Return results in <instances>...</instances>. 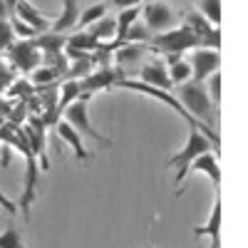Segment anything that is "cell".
Wrapping results in <instances>:
<instances>
[{
  "label": "cell",
  "mask_w": 248,
  "mask_h": 248,
  "mask_svg": "<svg viewBox=\"0 0 248 248\" xmlns=\"http://www.w3.org/2000/svg\"><path fill=\"white\" fill-rule=\"evenodd\" d=\"M176 99L181 102V107L189 112L199 124H203V127H209V129L216 127V107H214L209 92H206L203 82H199V79L181 82V85L176 87Z\"/></svg>",
  "instance_id": "6da1fadb"
},
{
  "label": "cell",
  "mask_w": 248,
  "mask_h": 248,
  "mask_svg": "<svg viewBox=\"0 0 248 248\" xmlns=\"http://www.w3.org/2000/svg\"><path fill=\"white\" fill-rule=\"evenodd\" d=\"M13 149H17L20 154L25 156V184H23V196H20V203L17 209L23 211L25 216H30V206L35 201V191H37V174H40V164H37V156L28 141V132L25 127H17L15 129V139L10 144Z\"/></svg>",
  "instance_id": "7a4b0ae2"
},
{
  "label": "cell",
  "mask_w": 248,
  "mask_h": 248,
  "mask_svg": "<svg viewBox=\"0 0 248 248\" xmlns=\"http://www.w3.org/2000/svg\"><path fill=\"white\" fill-rule=\"evenodd\" d=\"M149 47L156 55H164V52H179V55H184L189 50L201 47V40L186 25H176V28H169L164 32H154L149 37Z\"/></svg>",
  "instance_id": "3957f363"
},
{
  "label": "cell",
  "mask_w": 248,
  "mask_h": 248,
  "mask_svg": "<svg viewBox=\"0 0 248 248\" xmlns=\"http://www.w3.org/2000/svg\"><path fill=\"white\" fill-rule=\"evenodd\" d=\"M211 147H214L211 139L206 137L201 129L189 127V139H186V147H184L179 154H174V156H169V159H167V167L179 169V171H176V179H174V186H176V189L181 186V181L186 179V174H189V164H191L199 154L209 152Z\"/></svg>",
  "instance_id": "277c9868"
},
{
  "label": "cell",
  "mask_w": 248,
  "mask_h": 248,
  "mask_svg": "<svg viewBox=\"0 0 248 248\" xmlns=\"http://www.w3.org/2000/svg\"><path fill=\"white\" fill-rule=\"evenodd\" d=\"M90 97H92V94L82 92L75 102H70V105L62 109V114H65V122L70 124V127H72L82 139L90 137V139L99 141L102 147H112V139L105 137V134H99V132L92 127V124H90V117H87V102H90Z\"/></svg>",
  "instance_id": "5b68a950"
},
{
  "label": "cell",
  "mask_w": 248,
  "mask_h": 248,
  "mask_svg": "<svg viewBox=\"0 0 248 248\" xmlns=\"http://www.w3.org/2000/svg\"><path fill=\"white\" fill-rule=\"evenodd\" d=\"M144 17V25L149 28V32H164V30H169V28H176L179 25V15L174 13V8L169 3H161V0H149L147 5L141 8L139 13Z\"/></svg>",
  "instance_id": "8992f818"
},
{
  "label": "cell",
  "mask_w": 248,
  "mask_h": 248,
  "mask_svg": "<svg viewBox=\"0 0 248 248\" xmlns=\"http://www.w3.org/2000/svg\"><path fill=\"white\" fill-rule=\"evenodd\" d=\"M5 52H8V62L17 72H30L37 65H43V52L32 45V40H20V43L13 40L5 47Z\"/></svg>",
  "instance_id": "52a82bcc"
},
{
  "label": "cell",
  "mask_w": 248,
  "mask_h": 248,
  "mask_svg": "<svg viewBox=\"0 0 248 248\" xmlns=\"http://www.w3.org/2000/svg\"><path fill=\"white\" fill-rule=\"evenodd\" d=\"M119 79H122V72H119V70H114V67H109V65H99V67H94L90 75H85V77L79 79V90L87 92V94H94V92H99V90H112V87H117Z\"/></svg>",
  "instance_id": "ba28073f"
},
{
  "label": "cell",
  "mask_w": 248,
  "mask_h": 248,
  "mask_svg": "<svg viewBox=\"0 0 248 248\" xmlns=\"http://www.w3.org/2000/svg\"><path fill=\"white\" fill-rule=\"evenodd\" d=\"M189 65H191V79L203 82L211 72L218 70V65H221V52H218V50H211V47H196V50L191 52Z\"/></svg>",
  "instance_id": "9c48e42d"
},
{
  "label": "cell",
  "mask_w": 248,
  "mask_h": 248,
  "mask_svg": "<svg viewBox=\"0 0 248 248\" xmlns=\"http://www.w3.org/2000/svg\"><path fill=\"white\" fill-rule=\"evenodd\" d=\"M139 82H144V85H152V87H159V90H167L171 92V79H169V70L167 65H164L161 60H149L144 62L141 70H139Z\"/></svg>",
  "instance_id": "30bf717a"
},
{
  "label": "cell",
  "mask_w": 248,
  "mask_h": 248,
  "mask_svg": "<svg viewBox=\"0 0 248 248\" xmlns=\"http://www.w3.org/2000/svg\"><path fill=\"white\" fill-rule=\"evenodd\" d=\"M13 15L15 17H20L23 23H28L32 30H37V32H45V30H50V20L40 13L30 0H15V5H13Z\"/></svg>",
  "instance_id": "8fae6325"
},
{
  "label": "cell",
  "mask_w": 248,
  "mask_h": 248,
  "mask_svg": "<svg viewBox=\"0 0 248 248\" xmlns=\"http://www.w3.org/2000/svg\"><path fill=\"white\" fill-rule=\"evenodd\" d=\"M189 171H199V174H206L211 179L214 189H221V169H218V154L216 152H203L199 154L191 164H189Z\"/></svg>",
  "instance_id": "7c38bea8"
},
{
  "label": "cell",
  "mask_w": 248,
  "mask_h": 248,
  "mask_svg": "<svg viewBox=\"0 0 248 248\" xmlns=\"http://www.w3.org/2000/svg\"><path fill=\"white\" fill-rule=\"evenodd\" d=\"M144 52H147V43H122L112 55H114V62H117V67L124 77V67H129V65H137V62L144 57Z\"/></svg>",
  "instance_id": "4fadbf2b"
},
{
  "label": "cell",
  "mask_w": 248,
  "mask_h": 248,
  "mask_svg": "<svg viewBox=\"0 0 248 248\" xmlns=\"http://www.w3.org/2000/svg\"><path fill=\"white\" fill-rule=\"evenodd\" d=\"M79 17V0H62V13L57 15V20L50 23L52 32H70L77 25Z\"/></svg>",
  "instance_id": "5bb4252c"
},
{
  "label": "cell",
  "mask_w": 248,
  "mask_h": 248,
  "mask_svg": "<svg viewBox=\"0 0 248 248\" xmlns=\"http://www.w3.org/2000/svg\"><path fill=\"white\" fill-rule=\"evenodd\" d=\"M55 129H57V134H60V139H62V141L70 144L72 154H75L79 161H87V159H90V154H87V149H85V141H82V137H79V134L70 127V124H67L65 119H57Z\"/></svg>",
  "instance_id": "9a60e30c"
},
{
  "label": "cell",
  "mask_w": 248,
  "mask_h": 248,
  "mask_svg": "<svg viewBox=\"0 0 248 248\" xmlns=\"http://www.w3.org/2000/svg\"><path fill=\"white\" fill-rule=\"evenodd\" d=\"M221 218H223V211H221V189H216V199H214V209H211V216L203 226H196L194 233L196 236H209L211 241L214 238H221Z\"/></svg>",
  "instance_id": "2e32d148"
},
{
  "label": "cell",
  "mask_w": 248,
  "mask_h": 248,
  "mask_svg": "<svg viewBox=\"0 0 248 248\" xmlns=\"http://www.w3.org/2000/svg\"><path fill=\"white\" fill-rule=\"evenodd\" d=\"M65 43H67V32L45 30V32H37L32 37V45L40 52H62V50H65Z\"/></svg>",
  "instance_id": "e0dca14e"
},
{
  "label": "cell",
  "mask_w": 248,
  "mask_h": 248,
  "mask_svg": "<svg viewBox=\"0 0 248 248\" xmlns=\"http://www.w3.org/2000/svg\"><path fill=\"white\" fill-rule=\"evenodd\" d=\"M99 43L94 40V35L90 30H75V32H67V43H65V50H82V52H92Z\"/></svg>",
  "instance_id": "ac0fdd59"
},
{
  "label": "cell",
  "mask_w": 248,
  "mask_h": 248,
  "mask_svg": "<svg viewBox=\"0 0 248 248\" xmlns=\"http://www.w3.org/2000/svg\"><path fill=\"white\" fill-rule=\"evenodd\" d=\"M184 25L189 28V30H191V32H194V35L201 40V43H203V40L211 35V30H214V28H218V25H211L209 20H206L199 10H196V13H189V15H184Z\"/></svg>",
  "instance_id": "d6986e66"
},
{
  "label": "cell",
  "mask_w": 248,
  "mask_h": 248,
  "mask_svg": "<svg viewBox=\"0 0 248 248\" xmlns=\"http://www.w3.org/2000/svg\"><path fill=\"white\" fill-rule=\"evenodd\" d=\"M82 94V90H79V79H70V77H65V82L57 87V109H60V114H62V109H65L70 102H75L77 97Z\"/></svg>",
  "instance_id": "ffe728a7"
},
{
  "label": "cell",
  "mask_w": 248,
  "mask_h": 248,
  "mask_svg": "<svg viewBox=\"0 0 248 248\" xmlns=\"http://www.w3.org/2000/svg\"><path fill=\"white\" fill-rule=\"evenodd\" d=\"M107 8H109L107 3H94V5H90V8H85V10H79V17H77L75 30H85V28L94 25L99 17L107 15Z\"/></svg>",
  "instance_id": "44dd1931"
},
{
  "label": "cell",
  "mask_w": 248,
  "mask_h": 248,
  "mask_svg": "<svg viewBox=\"0 0 248 248\" xmlns=\"http://www.w3.org/2000/svg\"><path fill=\"white\" fill-rule=\"evenodd\" d=\"M60 79V72L50 65H37L35 70H30V85L32 87H45V85H55Z\"/></svg>",
  "instance_id": "7402d4cb"
},
{
  "label": "cell",
  "mask_w": 248,
  "mask_h": 248,
  "mask_svg": "<svg viewBox=\"0 0 248 248\" xmlns=\"http://www.w3.org/2000/svg\"><path fill=\"white\" fill-rule=\"evenodd\" d=\"M92 35L97 43H109V40H114V17L112 15H105V17H99L94 25H90Z\"/></svg>",
  "instance_id": "603a6c76"
},
{
  "label": "cell",
  "mask_w": 248,
  "mask_h": 248,
  "mask_svg": "<svg viewBox=\"0 0 248 248\" xmlns=\"http://www.w3.org/2000/svg\"><path fill=\"white\" fill-rule=\"evenodd\" d=\"M167 70H169L171 85H181V82L191 79V65H189V60H184V57H179L171 65H167Z\"/></svg>",
  "instance_id": "cb8c5ba5"
},
{
  "label": "cell",
  "mask_w": 248,
  "mask_h": 248,
  "mask_svg": "<svg viewBox=\"0 0 248 248\" xmlns=\"http://www.w3.org/2000/svg\"><path fill=\"white\" fill-rule=\"evenodd\" d=\"M199 13L211 25H221V0H199Z\"/></svg>",
  "instance_id": "d4e9b609"
},
{
  "label": "cell",
  "mask_w": 248,
  "mask_h": 248,
  "mask_svg": "<svg viewBox=\"0 0 248 248\" xmlns=\"http://www.w3.org/2000/svg\"><path fill=\"white\" fill-rule=\"evenodd\" d=\"M149 37H152L149 28H147V25H139L137 20H134V23L127 28V32H124L122 43H147V45H149Z\"/></svg>",
  "instance_id": "484cf974"
},
{
  "label": "cell",
  "mask_w": 248,
  "mask_h": 248,
  "mask_svg": "<svg viewBox=\"0 0 248 248\" xmlns=\"http://www.w3.org/2000/svg\"><path fill=\"white\" fill-rule=\"evenodd\" d=\"M203 85H206V92H209V97L214 102V107L218 109V105H221V72L218 70L211 72L209 77L203 79Z\"/></svg>",
  "instance_id": "4316f807"
},
{
  "label": "cell",
  "mask_w": 248,
  "mask_h": 248,
  "mask_svg": "<svg viewBox=\"0 0 248 248\" xmlns=\"http://www.w3.org/2000/svg\"><path fill=\"white\" fill-rule=\"evenodd\" d=\"M8 20H10V28H13V35H15V37H20V40H32V37L37 35V30H32V28H30L28 23H23L20 17L10 15Z\"/></svg>",
  "instance_id": "83f0119b"
},
{
  "label": "cell",
  "mask_w": 248,
  "mask_h": 248,
  "mask_svg": "<svg viewBox=\"0 0 248 248\" xmlns=\"http://www.w3.org/2000/svg\"><path fill=\"white\" fill-rule=\"evenodd\" d=\"M0 248H28V246L23 243V238H20L15 229H5L0 233Z\"/></svg>",
  "instance_id": "f1b7e54d"
},
{
  "label": "cell",
  "mask_w": 248,
  "mask_h": 248,
  "mask_svg": "<svg viewBox=\"0 0 248 248\" xmlns=\"http://www.w3.org/2000/svg\"><path fill=\"white\" fill-rule=\"evenodd\" d=\"M35 92V87L30 85L28 79H20V82H10V90H8V97H30Z\"/></svg>",
  "instance_id": "f546056e"
},
{
  "label": "cell",
  "mask_w": 248,
  "mask_h": 248,
  "mask_svg": "<svg viewBox=\"0 0 248 248\" xmlns=\"http://www.w3.org/2000/svg\"><path fill=\"white\" fill-rule=\"evenodd\" d=\"M15 75H17V70L10 65L8 60H0V87H8L10 82L15 79Z\"/></svg>",
  "instance_id": "4dcf8cb0"
},
{
  "label": "cell",
  "mask_w": 248,
  "mask_h": 248,
  "mask_svg": "<svg viewBox=\"0 0 248 248\" xmlns=\"http://www.w3.org/2000/svg\"><path fill=\"white\" fill-rule=\"evenodd\" d=\"M13 40H15V35H13V28H10V20H0V52H3Z\"/></svg>",
  "instance_id": "1f68e13d"
},
{
  "label": "cell",
  "mask_w": 248,
  "mask_h": 248,
  "mask_svg": "<svg viewBox=\"0 0 248 248\" xmlns=\"http://www.w3.org/2000/svg\"><path fill=\"white\" fill-rule=\"evenodd\" d=\"M0 209H5V211H10V214H15V209H17V206L3 194V191H0Z\"/></svg>",
  "instance_id": "d6a6232c"
},
{
  "label": "cell",
  "mask_w": 248,
  "mask_h": 248,
  "mask_svg": "<svg viewBox=\"0 0 248 248\" xmlns=\"http://www.w3.org/2000/svg\"><path fill=\"white\" fill-rule=\"evenodd\" d=\"M112 5L114 8H132V5H141V0H112Z\"/></svg>",
  "instance_id": "836d02e7"
},
{
  "label": "cell",
  "mask_w": 248,
  "mask_h": 248,
  "mask_svg": "<svg viewBox=\"0 0 248 248\" xmlns=\"http://www.w3.org/2000/svg\"><path fill=\"white\" fill-rule=\"evenodd\" d=\"M13 13H10V8H8V3L5 0H0V20H8Z\"/></svg>",
  "instance_id": "e575fe53"
},
{
  "label": "cell",
  "mask_w": 248,
  "mask_h": 248,
  "mask_svg": "<svg viewBox=\"0 0 248 248\" xmlns=\"http://www.w3.org/2000/svg\"><path fill=\"white\" fill-rule=\"evenodd\" d=\"M209 248H221V238H214V241H211V246H209Z\"/></svg>",
  "instance_id": "d590c367"
},
{
  "label": "cell",
  "mask_w": 248,
  "mask_h": 248,
  "mask_svg": "<svg viewBox=\"0 0 248 248\" xmlns=\"http://www.w3.org/2000/svg\"><path fill=\"white\" fill-rule=\"evenodd\" d=\"M174 3H189V0H174Z\"/></svg>",
  "instance_id": "8d00e7d4"
},
{
  "label": "cell",
  "mask_w": 248,
  "mask_h": 248,
  "mask_svg": "<svg viewBox=\"0 0 248 248\" xmlns=\"http://www.w3.org/2000/svg\"><path fill=\"white\" fill-rule=\"evenodd\" d=\"M0 90H5V87H0Z\"/></svg>",
  "instance_id": "74e56055"
},
{
  "label": "cell",
  "mask_w": 248,
  "mask_h": 248,
  "mask_svg": "<svg viewBox=\"0 0 248 248\" xmlns=\"http://www.w3.org/2000/svg\"><path fill=\"white\" fill-rule=\"evenodd\" d=\"M149 248H152V246H149Z\"/></svg>",
  "instance_id": "f35d334b"
}]
</instances>
